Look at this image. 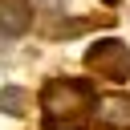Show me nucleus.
<instances>
[{"label": "nucleus", "instance_id": "f257e3e1", "mask_svg": "<svg viewBox=\"0 0 130 130\" xmlns=\"http://www.w3.org/2000/svg\"><path fill=\"white\" fill-rule=\"evenodd\" d=\"M98 110V93L89 81L77 77H53L41 89V126L45 130H89Z\"/></svg>", "mask_w": 130, "mask_h": 130}, {"label": "nucleus", "instance_id": "f03ea898", "mask_svg": "<svg viewBox=\"0 0 130 130\" xmlns=\"http://www.w3.org/2000/svg\"><path fill=\"white\" fill-rule=\"evenodd\" d=\"M85 65H89V73H98L106 81H126L130 77V49L114 37H102L85 49Z\"/></svg>", "mask_w": 130, "mask_h": 130}, {"label": "nucleus", "instance_id": "7ed1b4c3", "mask_svg": "<svg viewBox=\"0 0 130 130\" xmlns=\"http://www.w3.org/2000/svg\"><path fill=\"white\" fill-rule=\"evenodd\" d=\"M93 126H98V130H130V98H126V93H106V98H98Z\"/></svg>", "mask_w": 130, "mask_h": 130}, {"label": "nucleus", "instance_id": "20e7f679", "mask_svg": "<svg viewBox=\"0 0 130 130\" xmlns=\"http://www.w3.org/2000/svg\"><path fill=\"white\" fill-rule=\"evenodd\" d=\"M32 28V4L28 0H0V37H24Z\"/></svg>", "mask_w": 130, "mask_h": 130}, {"label": "nucleus", "instance_id": "39448f33", "mask_svg": "<svg viewBox=\"0 0 130 130\" xmlns=\"http://www.w3.org/2000/svg\"><path fill=\"white\" fill-rule=\"evenodd\" d=\"M24 106H28V98H24V89L20 85H4L0 89V114H24Z\"/></svg>", "mask_w": 130, "mask_h": 130}, {"label": "nucleus", "instance_id": "423d86ee", "mask_svg": "<svg viewBox=\"0 0 130 130\" xmlns=\"http://www.w3.org/2000/svg\"><path fill=\"white\" fill-rule=\"evenodd\" d=\"M89 28H98V20H85V16H81V20H57V24L45 28V32L61 41V37H77V32H89Z\"/></svg>", "mask_w": 130, "mask_h": 130}, {"label": "nucleus", "instance_id": "0eeeda50", "mask_svg": "<svg viewBox=\"0 0 130 130\" xmlns=\"http://www.w3.org/2000/svg\"><path fill=\"white\" fill-rule=\"evenodd\" d=\"M102 4H110V8H114V4H122V0H102Z\"/></svg>", "mask_w": 130, "mask_h": 130}]
</instances>
